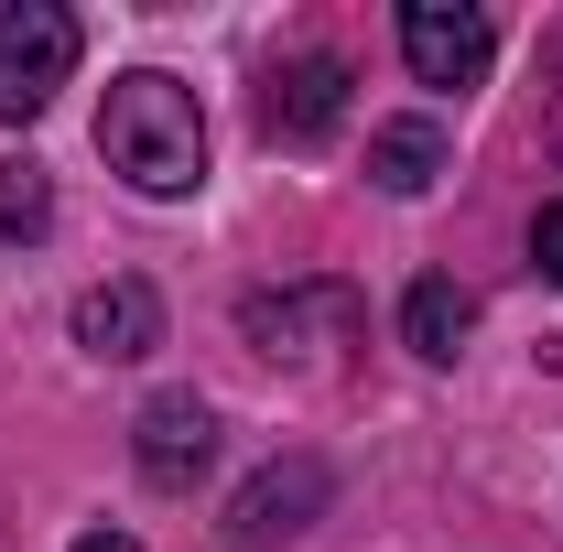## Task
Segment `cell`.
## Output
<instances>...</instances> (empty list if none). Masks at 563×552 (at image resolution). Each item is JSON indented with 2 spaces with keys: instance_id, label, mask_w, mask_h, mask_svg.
I'll return each instance as SVG.
<instances>
[{
  "instance_id": "1",
  "label": "cell",
  "mask_w": 563,
  "mask_h": 552,
  "mask_svg": "<svg viewBox=\"0 0 563 552\" xmlns=\"http://www.w3.org/2000/svg\"><path fill=\"white\" fill-rule=\"evenodd\" d=\"M98 152H109V174H131V196H196L207 185V109H196V87L163 66L109 76Z\"/></svg>"
},
{
  "instance_id": "2",
  "label": "cell",
  "mask_w": 563,
  "mask_h": 552,
  "mask_svg": "<svg viewBox=\"0 0 563 552\" xmlns=\"http://www.w3.org/2000/svg\"><path fill=\"white\" fill-rule=\"evenodd\" d=\"M66 76H76V11H55V0H11V11H0V131L44 120Z\"/></svg>"
},
{
  "instance_id": "3",
  "label": "cell",
  "mask_w": 563,
  "mask_h": 552,
  "mask_svg": "<svg viewBox=\"0 0 563 552\" xmlns=\"http://www.w3.org/2000/svg\"><path fill=\"white\" fill-rule=\"evenodd\" d=\"M401 66L422 76V87H477V76L498 66V22L488 11H466V0H412L401 11Z\"/></svg>"
},
{
  "instance_id": "4",
  "label": "cell",
  "mask_w": 563,
  "mask_h": 552,
  "mask_svg": "<svg viewBox=\"0 0 563 552\" xmlns=\"http://www.w3.org/2000/svg\"><path fill=\"white\" fill-rule=\"evenodd\" d=\"M325 498H336V477H325V455H272L261 477L239 487V509H228V542H292V531H314L325 520Z\"/></svg>"
},
{
  "instance_id": "5",
  "label": "cell",
  "mask_w": 563,
  "mask_h": 552,
  "mask_svg": "<svg viewBox=\"0 0 563 552\" xmlns=\"http://www.w3.org/2000/svg\"><path fill=\"white\" fill-rule=\"evenodd\" d=\"M131 466L163 498H185V487L217 466V412L196 401V390H163V401H141V422H131Z\"/></svg>"
},
{
  "instance_id": "6",
  "label": "cell",
  "mask_w": 563,
  "mask_h": 552,
  "mask_svg": "<svg viewBox=\"0 0 563 552\" xmlns=\"http://www.w3.org/2000/svg\"><path fill=\"white\" fill-rule=\"evenodd\" d=\"M239 325H250V346H261V357H303V336L347 346V336H357V292H347V281H292V292H250V303H239Z\"/></svg>"
},
{
  "instance_id": "7",
  "label": "cell",
  "mask_w": 563,
  "mask_h": 552,
  "mask_svg": "<svg viewBox=\"0 0 563 552\" xmlns=\"http://www.w3.org/2000/svg\"><path fill=\"white\" fill-rule=\"evenodd\" d=\"M76 346L109 357V368L152 357V346H163V292H152V281H87V292H76Z\"/></svg>"
},
{
  "instance_id": "8",
  "label": "cell",
  "mask_w": 563,
  "mask_h": 552,
  "mask_svg": "<svg viewBox=\"0 0 563 552\" xmlns=\"http://www.w3.org/2000/svg\"><path fill=\"white\" fill-rule=\"evenodd\" d=\"M347 120V66L336 55H303V66L272 76V98H261V131L282 141V152H314V141Z\"/></svg>"
},
{
  "instance_id": "9",
  "label": "cell",
  "mask_w": 563,
  "mask_h": 552,
  "mask_svg": "<svg viewBox=\"0 0 563 552\" xmlns=\"http://www.w3.org/2000/svg\"><path fill=\"white\" fill-rule=\"evenodd\" d=\"M433 174H444V131L433 120H379L368 131V185L379 196H433Z\"/></svg>"
},
{
  "instance_id": "10",
  "label": "cell",
  "mask_w": 563,
  "mask_h": 552,
  "mask_svg": "<svg viewBox=\"0 0 563 552\" xmlns=\"http://www.w3.org/2000/svg\"><path fill=\"white\" fill-rule=\"evenodd\" d=\"M466 325H477V303H466L444 272H422L412 292H401V336H412V357H433V368L466 346Z\"/></svg>"
},
{
  "instance_id": "11",
  "label": "cell",
  "mask_w": 563,
  "mask_h": 552,
  "mask_svg": "<svg viewBox=\"0 0 563 552\" xmlns=\"http://www.w3.org/2000/svg\"><path fill=\"white\" fill-rule=\"evenodd\" d=\"M44 228H55V185H44V163H22V152H11V163H0V239H22V250H33Z\"/></svg>"
},
{
  "instance_id": "12",
  "label": "cell",
  "mask_w": 563,
  "mask_h": 552,
  "mask_svg": "<svg viewBox=\"0 0 563 552\" xmlns=\"http://www.w3.org/2000/svg\"><path fill=\"white\" fill-rule=\"evenodd\" d=\"M531 261H542V281H563V207H542V228H531Z\"/></svg>"
},
{
  "instance_id": "13",
  "label": "cell",
  "mask_w": 563,
  "mask_h": 552,
  "mask_svg": "<svg viewBox=\"0 0 563 552\" xmlns=\"http://www.w3.org/2000/svg\"><path fill=\"white\" fill-rule=\"evenodd\" d=\"M66 552H141V542H131V531H76Z\"/></svg>"
}]
</instances>
